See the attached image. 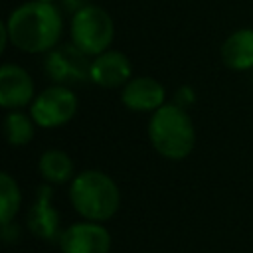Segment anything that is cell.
<instances>
[{
	"label": "cell",
	"mask_w": 253,
	"mask_h": 253,
	"mask_svg": "<svg viewBox=\"0 0 253 253\" xmlns=\"http://www.w3.org/2000/svg\"><path fill=\"white\" fill-rule=\"evenodd\" d=\"M10 43L24 53H47L61 43L63 10L51 2L28 0L4 20Z\"/></svg>",
	"instance_id": "cell-1"
},
{
	"label": "cell",
	"mask_w": 253,
	"mask_h": 253,
	"mask_svg": "<svg viewBox=\"0 0 253 253\" xmlns=\"http://www.w3.org/2000/svg\"><path fill=\"white\" fill-rule=\"evenodd\" d=\"M148 140L162 158L184 160L196 144L194 121L186 109L176 103H166L150 115Z\"/></svg>",
	"instance_id": "cell-2"
},
{
	"label": "cell",
	"mask_w": 253,
	"mask_h": 253,
	"mask_svg": "<svg viewBox=\"0 0 253 253\" xmlns=\"http://www.w3.org/2000/svg\"><path fill=\"white\" fill-rule=\"evenodd\" d=\"M69 202L85 221H107L121 206L119 186L101 170L79 172L69 186Z\"/></svg>",
	"instance_id": "cell-3"
},
{
	"label": "cell",
	"mask_w": 253,
	"mask_h": 253,
	"mask_svg": "<svg viewBox=\"0 0 253 253\" xmlns=\"http://www.w3.org/2000/svg\"><path fill=\"white\" fill-rule=\"evenodd\" d=\"M69 38L71 43L77 45L83 53L97 57L111 49L115 38V22L105 8L89 4L71 16Z\"/></svg>",
	"instance_id": "cell-4"
},
{
	"label": "cell",
	"mask_w": 253,
	"mask_h": 253,
	"mask_svg": "<svg viewBox=\"0 0 253 253\" xmlns=\"http://www.w3.org/2000/svg\"><path fill=\"white\" fill-rule=\"evenodd\" d=\"M79 101L71 87L65 85H49L30 105V115L34 123L42 128H57L67 125L77 113Z\"/></svg>",
	"instance_id": "cell-5"
},
{
	"label": "cell",
	"mask_w": 253,
	"mask_h": 253,
	"mask_svg": "<svg viewBox=\"0 0 253 253\" xmlns=\"http://www.w3.org/2000/svg\"><path fill=\"white\" fill-rule=\"evenodd\" d=\"M43 71L55 85L69 87L73 83H83L89 79L91 57L71 42L59 43L57 47L45 53Z\"/></svg>",
	"instance_id": "cell-6"
},
{
	"label": "cell",
	"mask_w": 253,
	"mask_h": 253,
	"mask_svg": "<svg viewBox=\"0 0 253 253\" xmlns=\"http://www.w3.org/2000/svg\"><path fill=\"white\" fill-rule=\"evenodd\" d=\"M61 253H109L111 233L99 221H77L59 233Z\"/></svg>",
	"instance_id": "cell-7"
},
{
	"label": "cell",
	"mask_w": 253,
	"mask_h": 253,
	"mask_svg": "<svg viewBox=\"0 0 253 253\" xmlns=\"http://www.w3.org/2000/svg\"><path fill=\"white\" fill-rule=\"evenodd\" d=\"M36 99V87L32 75L16 63H4L0 67V105L10 111H18L32 105Z\"/></svg>",
	"instance_id": "cell-8"
},
{
	"label": "cell",
	"mask_w": 253,
	"mask_h": 253,
	"mask_svg": "<svg viewBox=\"0 0 253 253\" xmlns=\"http://www.w3.org/2000/svg\"><path fill=\"white\" fill-rule=\"evenodd\" d=\"M121 103L134 113H154L166 105V89L158 79L138 75L121 89Z\"/></svg>",
	"instance_id": "cell-9"
},
{
	"label": "cell",
	"mask_w": 253,
	"mask_h": 253,
	"mask_svg": "<svg viewBox=\"0 0 253 253\" xmlns=\"http://www.w3.org/2000/svg\"><path fill=\"white\" fill-rule=\"evenodd\" d=\"M132 79L130 59L117 49H107L105 53L91 59L89 81L103 89H123Z\"/></svg>",
	"instance_id": "cell-10"
},
{
	"label": "cell",
	"mask_w": 253,
	"mask_h": 253,
	"mask_svg": "<svg viewBox=\"0 0 253 253\" xmlns=\"http://www.w3.org/2000/svg\"><path fill=\"white\" fill-rule=\"evenodd\" d=\"M51 198L53 190L47 184H43L28 210L26 225L38 239H59V211L55 210Z\"/></svg>",
	"instance_id": "cell-11"
},
{
	"label": "cell",
	"mask_w": 253,
	"mask_h": 253,
	"mask_svg": "<svg viewBox=\"0 0 253 253\" xmlns=\"http://www.w3.org/2000/svg\"><path fill=\"white\" fill-rule=\"evenodd\" d=\"M221 61L231 71L253 69V28L233 30L219 47Z\"/></svg>",
	"instance_id": "cell-12"
},
{
	"label": "cell",
	"mask_w": 253,
	"mask_h": 253,
	"mask_svg": "<svg viewBox=\"0 0 253 253\" xmlns=\"http://www.w3.org/2000/svg\"><path fill=\"white\" fill-rule=\"evenodd\" d=\"M38 170L45 184H63L73 180V160L65 150L49 148L42 152L38 160Z\"/></svg>",
	"instance_id": "cell-13"
},
{
	"label": "cell",
	"mask_w": 253,
	"mask_h": 253,
	"mask_svg": "<svg viewBox=\"0 0 253 253\" xmlns=\"http://www.w3.org/2000/svg\"><path fill=\"white\" fill-rule=\"evenodd\" d=\"M34 126H38L32 115L22 111H10L4 119V132L12 146H26L34 138Z\"/></svg>",
	"instance_id": "cell-14"
},
{
	"label": "cell",
	"mask_w": 253,
	"mask_h": 253,
	"mask_svg": "<svg viewBox=\"0 0 253 253\" xmlns=\"http://www.w3.org/2000/svg\"><path fill=\"white\" fill-rule=\"evenodd\" d=\"M22 204V192L18 182L12 178L10 172L0 174V223L8 225L12 223L14 215L18 213Z\"/></svg>",
	"instance_id": "cell-15"
},
{
	"label": "cell",
	"mask_w": 253,
	"mask_h": 253,
	"mask_svg": "<svg viewBox=\"0 0 253 253\" xmlns=\"http://www.w3.org/2000/svg\"><path fill=\"white\" fill-rule=\"evenodd\" d=\"M194 101H196L194 89H192V87H188V85H184V87H180V89L176 91V97H174V101H172V103H176V105H178V107H182V109H188Z\"/></svg>",
	"instance_id": "cell-16"
},
{
	"label": "cell",
	"mask_w": 253,
	"mask_h": 253,
	"mask_svg": "<svg viewBox=\"0 0 253 253\" xmlns=\"http://www.w3.org/2000/svg\"><path fill=\"white\" fill-rule=\"evenodd\" d=\"M61 2V10L63 12H67V14H75V12H79V10H83L85 6H89V4H93L91 0H59Z\"/></svg>",
	"instance_id": "cell-17"
},
{
	"label": "cell",
	"mask_w": 253,
	"mask_h": 253,
	"mask_svg": "<svg viewBox=\"0 0 253 253\" xmlns=\"http://www.w3.org/2000/svg\"><path fill=\"white\" fill-rule=\"evenodd\" d=\"M8 43H10V34H8L6 22H2V24H0V51H4Z\"/></svg>",
	"instance_id": "cell-18"
},
{
	"label": "cell",
	"mask_w": 253,
	"mask_h": 253,
	"mask_svg": "<svg viewBox=\"0 0 253 253\" xmlns=\"http://www.w3.org/2000/svg\"><path fill=\"white\" fill-rule=\"evenodd\" d=\"M40 2H51V4H55L57 0H40Z\"/></svg>",
	"instance_id": "cell-19"
},
{
	"label": "cell",
	"mask_w": 253,
	"mask_h": 253,
	"mask_svg": "<svg viewBox=\"0 0 253 253\" xmlns=\"http://www.w3.org/2000/svg\"><path fill=\"white\" fill-rule=\"evenodd\" d=\"M251 77H253V69H251Z\"/></svg>",
	"instance_id": "cell-20"
}]
</instances>
